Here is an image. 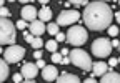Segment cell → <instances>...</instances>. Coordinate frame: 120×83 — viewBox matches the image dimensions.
<instances>
[{
	"label": "cell",
	"mask_w": 120,
	"mask_h": 83,
	"mask_svg": "<svg viewBox=\"0 0 120 83\" xmlns=\"http://www.w3.org/2000/svg\"><path fill=\"white\" fill-rule=\"evenodd\" d=\"M83 23L87 25V28L94 30V32H100L109 28L113 13L112 8L109 7V3L105 2H90L85 5V12H83Z\"/></svg>",
	"instance_id": "cell-1"
},
{
	"label": "cell",
	"mask_w": 120,
	"mask_h": 83,
	"mask_svg": "<svg viewBox=\"0 0 120 83\" xmlns=\"http://www.w3.org/2000/svg\"><path fill=\"white\" fill-rule=\"evenodd\" d=\"M15 38V25L8 18H0V45H13Z\"/></svg>",
	"instance_id": "cell-2"
},
{
	"label": "cell",
	"mask_w": 120,
	"mask_h": 83,
	"mask_svg": "<svg viewBox=\"0 0 120 83\" xmlns=\"http://www.w3.org/2000/svg\"><path fill=\"white\" fill-rule=\"evenodd\" d=\"M68 58H70V63H73L75 66L82 68L85 72L92 68V58H90L88 53L83 52L82 48H73L72 52H68Z\"/></svg>",
	"instance_id": "cell-3"
},
{
	"label": "cell",
	"mask_w": 120,
	"mask_h": 83,
	"mask_svg": "<svg viewBox=\"0 0 120 83\" xmlns=\"http://www.w3.org/2000/svg\"><path fill=\"white\" fill-rule=\"evenodd\" d=\"M87 38H88V33H87V30L83 28L82 25H73L72 28L65 33V40L68 42L70 45H73V47L83 45L87 42Z\"/></svg>",
	"instance_id": "cell-4"
},
{
	"label": "cell",
	"mask_w": 120,
	"mask_h": 83,
	"mask_svg": "<svg viewBox=\"0 0 120 83\" xmlns=\"http://www.w3.org/2000/svg\"><path fill=\"white\" fill-rule=\"evenodd\" d=\"M112 52V47H110V40L109 38H97L94 43H92V53L98 58H105L109 57Z\"/></svg>",
	"instance_id": "cell-5"
},
{
	"label": "cell",
	"mask_w": 120,
	"mask_h": 83,
	"mask_svg": "<svg viewBox=\"0 0 120 83\" xmlns=\"http://www.w3.org/2000/svg\"><path fill=\"white\" fill-rule=\"evenodd\" d=\"M25 57V48L20 45H12L4 52V60L5 63H19L22 58Z\"/></svg>",
	"instance_id": "cell-6"
},
{
	"label": "cell",
	"mask_w": 120,
	"mask_h": 83,
	"mask_svg": "<svg viewBox=\"0 0 120 83\" xmlns=\"http://www.w3.org/2000/svg\"><path fill=\"white\" fill-rule=\"evenodd\" d=\"M75 22H80V13H79L77 10H64V12L58 15V18H57L58 28H60V27L73 25Z\"/></svg>",
	"instance_id": "cell-7"
},
{
	"label": "cell",
	"mask_w": 120,
	"mask_h": 83,
	"mask_svg": "<svg viewBox=\"0 0 120 83\" xmlns=\"http://www.w3.org/2000/svg\"><path fill=\"white\" fill-rule=\"evenodd\" d=\"M20 15H22V20L23 22H30L32 23L35 18H37V8L34 7V5H25L23 8H22V12H20Z\"/></svg>",
	"instance_id": "cell-8"
},
{
	"label": "cell",
	"mask_w": 120,
	"mask_h": 83,
	"mask_svg": "<svg viewBox=\"0 0 120 83\" xmlns=\"http://www.w3.org/2000/svg\"><path fill=\"white\" fill-rule=\"evenodd\" d=\"M20 75H22L25 80H34V78L38 75V68H37L34 63H25V65L22 66Z\"/></svg>",
	"instance_id": "cell-9"
},
{
	"label": "cell",
	"mask_w": 120,
	"mask_h": 83,
	"mask_svg": "<svg viewBox=\"0 0 120 83\" xmlns=\"http://www.w3.org/2000/svg\"><path fill=\"white\" fill-rule=\"evenodd\" d=\"M42 76H43L45 81H53L58 76V70L53 65H47L45 68H42Z\"/></svg>",
	"instance_id": "cell-10"
},
{
	"label": "cell",
	"mask_w": 120,
	"mask_h": 83,
	"mask_svg": "<svg viewBox=\"0 0 120 83\" xmlns=\"http://www.w3.org/2000/svg\"><path fill=\"white\" fill-rule=\"evenodd\" d=\"M90 70H92L94 76H103L109 72V65L105 62H95V63H92V68H90Z\"/></svg>",
	"instance_id": "cell-11"
},
{
	"label": "cell",
	"mask_w": 120,
	"mask_h": 83,
	"mask_svg": "<svg viewBox=\"0 0 120 83\" xmlns=\"http://www.w3.org/2000/svg\"><path fill=\"white\" fill-rule=\"evenodd\" d=\"M28 28H30V35H34L37 38V37L45 33V23H42L40 20H34L32 23L28 25Z\"/></svg>",
	"instance_id": "cell-12"
},
{
	"label": "cell",
	"mask_w": 120,
	"mask_h": 83,
	"mask_svg": "<svg viewBox=\"0 0 120 83\" xmlns=\"http://www.w3.org/2000/svg\"><path fill=\"white\" fill-rule=\"evenodd\" d=\"M100 83H120V76L118 73H115L113 70H109L100 80Z\"/></svg>",
	"instance_id": "cell-13"
},
{
	"label": "cell",
	"mask_w": 120,
	"mask_h": 83,
	"mask_svg": "<svg viewBox=\"0 0 120 83\" xmlns=\"http://www.w3.org/2000/svg\"><path fill=\"white\" fill-rule=\"evenodd\" d=\"M57 83H80V80H79V76H75L72 73H64V75L57 76Z\"/></svg>",
	"instance_id": "cell-14"
},
{
	"label": "cell",
	"mask_w": 120,
	"mask_h": 83,
	"mask_svg": "<svg viewBox=\"0 0 120 83\" xmlns=\"http://www.w3.org/2000/svg\"><path fill=\"white\" fill-rule=\"evenodd\" d=\"M37 17H38V20L42 23L43 22H49V20H52V10L49 7H42L40 12H37Z\"/></svg>",
	"instance_id": "cell-15"
},
{
	"label": "cell",
	"mask_w": 120,
	"mask_h": 83,
	"mask_svg": "<svg viewBox=\"0 0 120 83\" xmlns=\"http://www.w3.org/2000/svg\"><path fill=\"white\" fill-rule=\"evenodd\" d=\"M7 75H8V65L5 63V60L0 58V83L7 80Z\"/></svg>",
	"instance_id": "cell-16"
},
{
	"label": "cell",
	"mask_w": 120,
	"mask_h": 83,
	"mask_svg": "<svg viewBox=\"0 0 120 83\" xmlns=\"http://www.w3.org/2000/svg\"><path fill=\"white\" fill-rule=\"evenodd\" d=\"M45 30H47L50 35H57L58 32H60V28H58V25L57 23H49L47 25V28H45Z\"/></svg>",
	"instance_id": "cell-17"
},
{
	"label": "cell",
	"mask_w": 120,
	"mask_h": 83,
	"mask_svg": "<svg viewBox=\"0 0 120 83\" xmlns=\"http://www.w3.org/2000/svg\"><path fill=\"white\" fill-rule=\"evenodd\" d=\"M57 45H58V43H57L55 40H50V42H47L45 48H47L49 52H52V53H55V52H57Z\"/></svg>",
	"instance_id": "cell-18"
},
{
	"label": "cell",
	"mask_w": 120,
	"mask_h": 83,
	"mask_svg": "<svg viewBox=\"0 0 120 83\" xmlns=\"http://www.w3.org/2000/svg\"><path fill=\"white\" fill-rule=\"evenodd\" d=\"M32 47H34L35 50H40V47H43V42H42V38H40V37L34 38V42H32Z\"/></svg>",
	"instance_id": "cell-19"
},
{
	"label": "cell",
	"mask_w": 120,
	"mask_h": 83,
	"mask_svg": "<svg viewBox=\"0 0 120 83\" xmlns=\"http://www.w3.org/2000/svg\"><path fill=\"white\" fill-rule=\"evenodd\" d=\"M109 35L110 37H117L118 35V27L117 25H110L109 27Z\"/></svg>",
	"instance_id": "cell-20"
},
{
	"label": "cell",
	"mask_w": 120,
	"mask_h": 83,
	"mask_svg": "<svg viewBox=\"0 0 120 83\" xmlns=\"http://www.w3.org/2000/svg\"><path fill=\"white\" fill-rule=\"evenodd\" d=\"M10 17V10L7 7H2L0 8V18H8Z\"/></svg>",
	"instance_id": "cell-21"
},
{
	"label": "cell",
	"mask_w": 120,
	"mask_h": 83,
	"mask_svg": "<svg viewBox=\"0 0 120 83\" xmlns=\"http://www.w3.org/2000/svg\"><path fill=\"white\" fill-rule=\"evenodd\" d=\"M52 62L53 63H62V55H60V53H52Z\"/></svg>",
	"instance_id": "cell-22"
},
{
	"label": "cell",
	"mask_w": 120,
	"mask_h": 83,
	"mask_svg": "<svg viewBox=\"0 0 120 83\" xmlns=\"http://www.w3.org/2000/svg\"><path fill=\"white\" fill-rule=\"evenodd\" d=\"M15 28H19V30H25V28H27V22L19 20L17 23H15Z\"/></svg>",
	"instance_id": "cell-23"
},
{
	"label": "cell",
	"mask_w": 120,
	"mask_h": 83,
	"mask_svg": "<svg viewBox=\"0 0 120 83\" xmlns=\"http://www.w3.org/2000/svg\"><path fill=\"white\" fill-rule=\"evenodd\" d=\"M117 65H118V58H110L109 60V68L113 70V66H117Z\"/></svg>",
	"instance_id": "cell-24"
},
{
	"label": "cell",
	"mask_w": 120,
	"mask_h": 83,
	"mask_svg": "<svg viewBox=\"0 0 120 83\" xmlns=\"http://www.w3.org/2000/svg\"><path fill=\"white\" fill-rule=\"evenodd\" d=\"M65 40V33H62V32H58L57 35H55V42L58 43V42H64Z\"/></svg>",
	"instance_id": "cell-25"
},
{
	"label": "cell",
	"mask_w": 120,
	"mask_h": 83,
	"mask_svg": "<svg viewBox=\"0 0 120 83\" xmlns=\"http://www.w3.org/2000/svg\"><path fill=\"white\" fill-rule=\"evenodd\" d=\"M22 80H23V76H22L20 73H15V75H13V81H15V83H22Z\"/></svg>",
	"instance_id": "cell-26"
},
{
	"label": "cell",
	"mask_w": 120,
	"mask_h": 83,
	"mask_svg": "<svg viewBox=\"0 0 120 83\" xmlns=\"http://www.w3.org/2000/svg\"><path fill=\"white\" fill-rule=\"evenodd\" d=\"M110 47L112 48H120V42L117 38H113V42H110Z\"/></svg>",
	"instance_id": "cell-27"
},
{
	"label": "cell",
	"mask_w": 120,
	"mask_h": 83,
	"mask_svg": "<svg viewBox=\"0 0 120 83\" xmlns=\"http://www.w3.org/2000/svg\"><path fill=\"white\" fill-rule=\"evenodd\" d=\"M70 3H73V5H87V0H73V2H70Z\"/></svg>",
	"instance_id": "cell-28"
},
{
	"label": "cell",
	"mask_w": 120,
	"mask_h": 83,
	"mask_svg": "<svg viewBox=\"0 0 120 83\" xmlns=\"http://www.w3.org/2000/svg\"><path fill=\"white\" fill-rule=\"evenodd\" d=\"M35 66H37V68H45V66H47V65H45V62H43V60H37V63H35Z\"/></svg>",
	"instance_id": "cell-29"
},
{
	"label": "cell",
	"mask_w": 120,
	"mask_h": 83,
	"mask_svg": "<svg viewBox=\"0 0 120 83\" xmlns=\"http://www.w3.org/2000/svg\"><path fill=\"white\" fill-rule=\"evenodd\" d=\"M34 38H35L34 35H30V33H25V40L28 42V43H32V42H34Z\"/></svg>",
	"instance_id": "cell-30"
},
{
	"label": "cell",
	"mask_w": 120,
	"mask_h": 83,
	"mask_svg": "<svg viewBox=\"0 0 120 83\" xmlns=\"http://www.w3.org/2000/svg\"><path fill=\"white\" fill-rule=\"evenodd\" d=\"M34 57H35L37 60H40V58H42V50H35V52H34Z\"/></svg>",
	"instance_id": "cell-31"
},
{
	"label": "cell",
	"mask_w": 120,
	"mask_h": 83,
	"mask_svg": "<svg viewBox=\"0 0 120 83\" xmlns=\"http://www.w3.org/2000/svg\"><path fill=\"white\" fill-rule=\"evenodd\" d=\"M70 63V58L68 57H62V65H68Z\"/></svg>",
	"instance_id": "cell-32"
},
{
	"label": "cell",
	"mask_w": 120,
	"mask_h": 83,
	"mask_svg": "<svg viewBox=\"0 0 120 83\" xmlns=\"http://www.w3.org/2000/svg\"><path fill=\"white\" fill-rule=\"evenodd\" d=\"M83 83H97V80H95V78H87Z\"/></svg>",
	"instance_id": "cell-33"
},
{
	"label": "cell",
	"mask_w": 120,
	"mask_h": 83,
	"mask_svg": "<svg viewBox=\"0 0 120 83\" xmlns=\"http://www.w3.org/2000/svg\"><path fill=\"white\" fill-rule=\"evenodd\" d=\"M60 55H62V57H67V55H68V50H67V48H64V50H62V53H60Z\"/></svg>",
	"instance_id": "cell-34"
},
{
	"label": "cell",
	"mask_w": 120,
	"mask_h": 83,
	"mask_svg": "<svg viewBox=\"0 0 120 83\" xmlns=\"http://www.w3.org/2000/svg\"><path fill=\"white\" fill-rule=\"evenodd\" d=\"M22 83H35L34 80H25V81H22Z\"/></svg>",
	"instance_id": "cell-35"
},
{
	"label": "cell",
	"mask_w": 120,
	"mask_h": 83,
	"mask_svg": "<svg viewBox=\"0 0 120 83\" xmlns=\"http://www.w3.org/2000/svg\"><path fill=\"white\" fill-rule=\"evenodd\" d=\"M4 5H5V2H4V0H0V8H2Z\"/></svg>",
	"instance_id": "cell-36"
},
{
	"label": "cell",
	"mask_w": 120,
	"mask_h": 83,
	"mask_svg": "<svg viewBox=\"0 0 120 83\" xmlns=\"http://www.w3.org/2000/svg\"><path fill=\"white\" fill-rule=\"evenodd\" d=\"M0 53H2V47H0Z\"/></svg>",
	"instance_id": "cell-37"
}]
</instances>
